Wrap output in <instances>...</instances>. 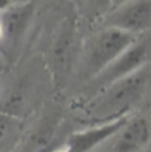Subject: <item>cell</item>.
Returning a JSON list of instances; mask_svg holds the SVG:
<instances>
[{"label":"cell","instance_id":"1","mask_svg":"<svg viewBox=\"0 0 151 152\" xmlns=\"http://www.w3.org/2000/svg\"><path fill=\"white\" fill-rule=\"evenodd\" d=\"M151 83L150 66L125 76L103 88V94L95 101V113L110 114V120L128 115L129 111L145 96Z\"/></svg>","mask_w":151,"mask_h":152},{"label":"cell","instance_id":"2","mask_svg":"<svg viewBox=\"0 0 151 152\" xmlns=\"http://www.w3.org/2000/svg\"><path fill=\"white\" fill-rule=\"evenodd\" d=\"M138 35L122 31L119 28L106 26L104 29L98 31L91 38L88 51H87V72L91 77L98 75L103 69H106L112 61L120 56Z\"/></svg>","mask_w":151,"mask_h":152},{"label":"cell","instance_id":"3","mask_svg":"<svg viewBox=\"0 0 151 152\" xmlns=\"http://www.w3.org/2000/svg\"><path fill=\"white\" fill-rule=\"evenodd\" d=\"M151 64V32L138 35L132 44L112 61L106 69H103L98 75H95L94 85L98 88H104L116 80L129 76L150 66Z\"/></svg>","mask_w":151,"mask_h":152},{"label":"cell","instance_id":"4","mask_svg":"<svg viewBox=\"0 0 151 152\" xmlns=\"http://www.w3.org/2000/svg\"><path fill=\"white\" fill-rule=\"evenodd\" d=\"M106 26L135 35L151 32V0H128L106 15Z\"/></svg>","mask_w":151,"mask_h":152},{"label":"cell","instance_id":"5","mask_svg":"<svg viewBox=\"0 0 151 152\" xmlns=\"http://www.w3.org/2000/svg\"><path fill=\"white\" fill-rule=\"evenodd\" d=\"M128 120H129V114L88 127L85 130L76 132L71 134L68 140L62 146H57L53 152H91L98 145L104 143L107 139L113 137Z\"/></svg>","mask_w":151,"mask_h":152},{"label":"cell","instance_id":"6","mask_svg":"<svg viewBox=\"0 0 151 152\" xmlns=\"http://www.w3.org/2000/svg\"><path fill=\"white\" fill-rule=\"evenodd\" d=\"M113 137V152H141L151 140V126L144 117L129 118Z\"/></svg>","mask_w":151,"mask_h":152},{"label":"cell","instance_id":"7","mask_svg":"<svg viewBox=\"0 0 151 152\" xmlns=\"http://www.w3.org/2000/svg\"><path fill=\"white\" fill-rule=\"evenodd\" d=\"M34 16V3H16L9 6L6 10L0 13L3 23V39L7 41L9 45H15L24 37L28 29L31 19Z\"/></svg>","mask_w":151,"mask_h":152},{"label":"cell","instance_id":"8","mask_svg":"<svg viewBox=\"0 0 151 152\" xmlns=\"http://www.w3.org/2000/svg\"><path fill=\"white\" fill-rule=\"evenodd\" d=\"M74 47V28L71 25H65L62 32L59 34L57 41L53 48V60L57 70H65L69 64L71 53Z\"/></svg>","mask_w":151,"mask_h":152},{"label":"cell","instance_id":"9","mask_svg":"<svg viewBox=\"0 0 151 152\" xmlns=\"http://www.w3.org/2000/svg\"><path fill=\"white\" fill-rule=\"evenodd\" d=\"M19 126V118L0 113V149L9 142L10 136Z\"/></svg>","mask_w":151,"mask_h":152},{"label":"cell","instance_id":"10","mask_svg":"<svg viewBox=\"0 0 151 152\" xmlns=\"http://www.w3.org/2000/svg\"><path fill=\"white\" fill-rule=\"evenodd\" d=\"M91 4H93L97 15H104L106 16L112 10L113 0H91Z\"/></svg>","mask_w":151,"mask_h":152},{"label":"cell","instance_id":"11","mask_svg":"<svg viewBox=\"0 0 151 152\" xmlns=\"http://www.w3.org/2000/svg\"><path fill=\"white\" fill-rule=\"evenodd\" d=\"M13 3L10 1V0H0V13L3 12V10H6L9 6H12Z\"/></svg>","mask_w":151,"mask_h":152},{"label":"cell","instance_id":"12","mask_svg":"<svg viewBox=\"0 0 151 152\" xmlns=\"http://www.w3.org/2000/svg\"><path fill=\"white\" fill-rule=\"evenodd\" d=\"M125 1H128V0H113V6H112V10H113L114 7H117V6H120V4H123Z\"/></svg>","mask_w":151,"mask_h":152},{"label":"cell","instance_id":"13","mask_svg":"<svg viewBox=\"0 0 151 152\" xmlns=\"http://www.w3.org/2000/svg\"><path fill=\"white\" fill-rule=\"evenodd\" d=\"M13 4H16V3H27V1H32V0H10Z\"/></svg>","mask_w":151,"mask_h":152},{"label":"cell","instance_id":"14","mask_svg":"<svg viewBox=\"0 0 151 152\" xmlns=\"http://www.w3.org/2000/svg\"><path fill=\"white\" fill-rule=\"evenodd\" d=\"M3 39V23H1V19H0V41Z\"/></svg>","mask_w":151,"mask_h":152}]
</instances>
